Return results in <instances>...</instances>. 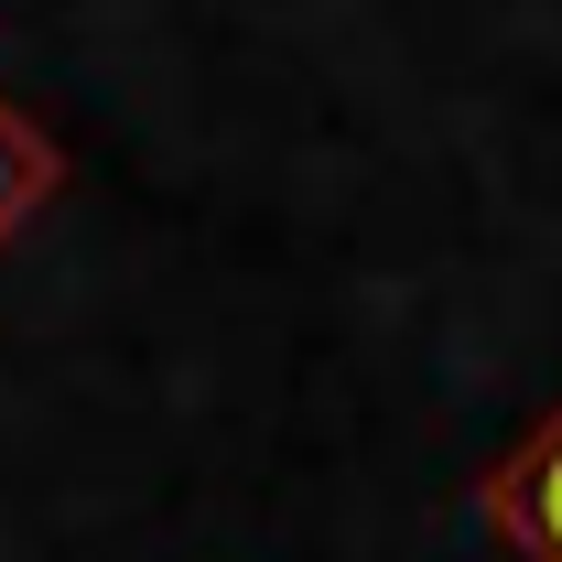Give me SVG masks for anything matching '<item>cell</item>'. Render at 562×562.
I'll list each match as a JSON object with an SVG mask.
<instances>
[{"mask_svg": "<svg viewBox=\"0 0 562 562\" xmlns=\"http://www.w3.org/2000/svg\"><path fill=\"white\" fill-rule=\"evenodd\" d=\"M44 184H55V151H44V131H22V120L0 109V227L33 206Z\"/></svg>", "mask_w": 562, "mask_h": 562, "instance_id": "2", "label": "cell"}, {"mask_svg": "<svg viewBox=\"0 0 562 562\" xmlns=\"http://www.w3.org/2000/svg\"><path fill=\"white\" fill-rule=\"evenodd\" d=\"M487 530L519 562H562V412L487 476Z\"/></svg>", "mask_w": 562, "mask_h": 562, "instance_id": "1", "label": "cell"}]
</instances>
